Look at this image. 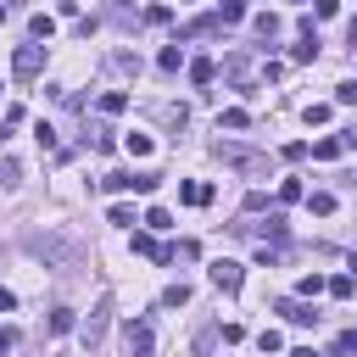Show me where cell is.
Instances as JSON below:
<instances>
[{
  "label": "cell",
  "instance_id": "cell-31",
  "mask_svg": "<svg viewBox=\"0 0 357 357\" xmlns=\"http://www.w3.org/2000/svg\"><path fill=\"white\" fill-rule=\"evenodd\" d=\"M112 67H117V73H139V56H128V50H117V56H112Z\"/></svg>",
  "mask_w": 357,
  "mask_h": 357
},
{
  "label": "cell",
  "instance_id": "cell-33",
  "mask_svg": "<svg viewBox=\"0 0 357 357\" xmlns=\"http://www.w3.org/2000/svg\"><path fill=\"white\" fill-rule=\"evenodd\" d=\"M33 139H39L45 151H56V128H50V123H39V128H33Z\"/></svg>",
  "mask_w": 357,
  "mask_h": 357
},
{
  "label": "cell",
  "instance_id": "cell-28",
  "mask_svg": "<svg viewBox=\"0 0 357 357\" xmlns=\"http://www.w3.org/2000/svg\"><path fill=\"white\" fill-rule=\"evenodd\" d=\"M28 33H33V39H50V33H56V17H33Z\"/></svg>",
  "mask_w": 357,
  "mask_h": 357
},
{
  "label": "cell",
  "instance_id": "cell-26",
  "mask_svg": "<svg viewBox=\"0 0 357 357\" xmlns=\"http://www.w3.org/2000/svg\"><path fill=\"white\" fill-rule=\"evenodd\" d=\"M106 218H112V223H117V229H134V223H139V218H134V206H123V201H117V206H112V212H106Z\"/></svg>",
  "mask_w": 357,
  "mask_h": 357
},
{
  "label": "cell",
  "instance_id": "cell-29",
  "mask_svg": "<svg viewBox=\"0 0 357 357\" xmlns=\"http://www.w3.org/2000/svg\"><path fill=\"white\" fill-rule=\"evenodd\" d=\"M257 33L273 39V33H279V17H273V11H257Z\"/></svg>",
  "mask_w": 357,
  "mask_h": 357
},
{
  "label": "cell",
  "instance_id": "cell-37",
  "mask_svg": "<svg viewBox=\"0 0 357 357\" xmlns=\"http://www.w3.org/2000/svg\"><path fill=\"white\" fill-rule=\"evenodd\" d=\"M11 346H17V329H0V357H6Z\"/></svg>",
  "mask_w": 357,
  "mask_h": 357
},
{
  "label": "cell",
  "instance_id": "cell-8",
  "mask_svg": "<svg viewBox=\"0 0 357 357\" xmlns=\"http://www.w3.org/2000/svg\"><path fill=\"white\" fill-rule=\"evenodd\" d=\"M324 290H329L324 273H301V279H296V296H301V301H312V296H324Z\"/></svg>",
  "mask_w": 357,
  "mask_h": 357
},
{
  "label": "cell",
  "instance_id": "cell-30",
  "mask_svg": "<svg viewBox=\"0 0 357 357\" xmlns=\"http://www.w3.org/2000/svg\"><path fill=\"white\" fill-rule=\"evenodd\" d=\"M329 112H335V106H329V100H312V106H307V112H301V117H307V123H329Z\"/></svg>",
  "mask_w": 357,
  "mask_h": 357
},
{
  "label": "cell",
  "instance_id": "cell-23",
  "mask_svg": "<svg viewBox=\"0 0 357 357\" xmlns=\"http://www.w3.org/2000/svg\"><path fill=\"white\" fill-rule=\"evenodd\" d=\"M335 106H357V78H340L335 84Z\"/></svg>",
  "mask_w": 357,
  "mask_h": 357
},
{
  "label": "cell",
  "instance_id": "cell-41",
  "mask_svg": "<svg viewBox=\"0 0 357 357\" xmlns=\"http://www.w3.org/2000/svg\"><path fill=\"white\" fill-rule=\"evenodd\" d=\"M123 6H134V0H123Z\"/></svg>",
  "mask_w": 357,
  "mask_h": 357
},
{
  "label": "cell",
  "instance_id": "cell-21",
  "mask_svg": "<svg viewBox=\"0 0 357 357\" xmlns=\"http://www.w3.org/2000/svg\"><path fill=\"white\" fill-rule=\"evenodd\" d=\"M184 301H190V284H184V279H178V284H167V290H162V307H184Z\"/></svg>",
  "mask_w": 357,
  "mask_h": 357
},
{
  "label": "cell",
  "instance_id": "cell-18",
  "mask_svg": "<svg viewBox=\"0 0 357 357\" xmlns=\"http://www.w3.org/2000/svg\"><path fill=\"white\" fill-rule=\"evenodd\" d=\"M290 61H296V67H307V61H318V39H301V45L290 50Z\"/></svg>",
  "mask_w": 357,
  "mask_h": 357
},
{
  "label": "cell",
  "instance_id": "cell-14",
  "mask_svg": "<svg viewBox=\"0 0 357 357\" xmlns=\"http://www.w3.org/2000/svg\"><path fill=\"white\" fill-rule=\"evenodd\" d=\"M100 112H106V117L128 112V95H123V89H106V95H100Z\"/></svg>",
  "mask_w": 357,
  "mask_h": 357
},
{
  "label": "cell",
  "instance_id": "cell-5",
  "mask_svg": "<svg viewBox=\"0 0 357 357\" xmlns=\"http://www.w3.org/2000/svg\"><path fill=\"white\" fill-rule=\"evenodd\" d=\"M128 245H134V257H151V262H167V257H173L167 245H156V234H151V229H134V240H128Z\"/></svg>",
  "mask_w": 357,
  "mask_h": 357
},
{
  "label": "cell",
  "instance_id": "cell-20",
  "mask_svg": "<svg viewBox=\"0 0 357 357\" xmlns=\"http://www.w3.org/2000/svg\"><path fill=\"white\" fill-rule=\"evenodd\" d=\"M307 206H312L318 218H329V212H335V195H329V190H312V195H307Z\"/></svg>",
  "mask_w": 357,
  "mask_h": 357
},
{
  "label": "cell",
  "instance_id": "cell-11",
  "mask_svg": "<svg viewBox=\"0 0 357 357\" xmlns=\"http://www.w3.org/2000/svg\"><path fill=\"white\" fill-rule=\"evenodd\" d=\"M351 290H357V273H335V279H329V296H335V301H351Z\"/></svg>",
  "mask_w": 357,
  "mask_h": 357
},
{
  "label": "cell",
  "instance_id": "cell-6",
  "mask_svg": "<svg viewBox=\"0 0 357 357\" xmlns=\"http://www.w3.org/2000/svg\"><path fill=\"white\" fill-rule=\"evenodd\" d=\"M106 312H112V301H95V312H89V324H84V346H100V335H106Z\"/></svg>",
  "mask_w": 357,
  "mask_h": 357
},
{
  "label": "cell",
  "instance_id": "cell-16",
  "mask_svg": "<svg viewBox=\"0 0 357 357\" xmlns=\"http://www.w3.org/2000/svg\"><path fill=\"white\" fill-rule=\"evenodd\" d=\"M156 184H162V173H151V167H139V173L128 178V190H139V195H151Z\"/></svg>",
  "mask_w": 357,
  "mask_h": 357
},
{
  "label": "cell",
  "instance_id": "cell-35",
  "mask_svg": "<svg viewBox=\"0 0 357 357\" xmlns=\"http://www.w3.org/2000/svg\"><path fill=\"white\" fill-rule=\"evenodd\" d=\"M335 11H340V0H318V6H312V22H324V17H335Z\"/></svg>",
  "mask_w": 357,
  "mask_h": 357
},
{
  "label": "cell",
  "instance_id": "cell-1",
  "mask_svg": "<svg viewBox=\"0 0 357 357\" xmlns=\"http://www.w3.org/2000/svg\"><path fill=\"white\" fill-rule=\"evenodd\" d=\"M123 346H128V357H151L156 351V324L139 312V318H128L123 324Z\"/></svg>",
  "mask_w": 357,
  "mask_h": 357
},
{
  "label": "cell",
  "instance_id": "cell-17",
  "mask_svg": "<svg viewBox=\"0 0 357 357\" xmlns=\"http://www.w3.org/2000/svg\"><path fill=\"white\" fill-rule=\"evenodd\" d=\"M139 223H145V229L156 234V229H173V212H167V206H151V212H145Z\"/></svg>",
  "mask_w": 357,
  "mask_h": 357
},
{
  "label": "cell",
  "instance_id": "cell-24",
  "mask_svg": "<svg viewBox=\"0 0 357 357\" xmlns=\"http://www.w3.org/2000/svg\"><path fill=\"white\" fill-rule=\"evenodd\" d=\"M307 151H312L318 162H335V156H340V139H318V145H307Z\"/></svg>",
  "mask_w": 357,
  "mask_h": 357
},
{
  "label": "cell",
  "instance_id": "cell-13",
  "mask_svg": "<svg viewBox=\"0 0 357 357\" xmlns=\"http://www.w3.org/2000/svg\"><path fill=\"white\" fill-rule=\"evenodd\" d=\"M212 78H218V61H206V56L190 61V84H212Z\"/></svg>",
  "mask_w": 357,
  "mask_h": 357
},
{
  "label": "cell",
  "instance_id": "cell-39",
  "mask_svg": "<svg viewBox=\"0 0 357 357\" xmlns=\"http://www.w3.org/2000/svg\"><path fill=\"white\" fill-rule=\"evenodd\" d=\"M346 45H357V17H351V22H346Z\"/></svg>",
  "mask_w": 357,
  "mask_h": 357
},
{
  "label": "cell",
  "instance_id": "cell-40",
  "mask_svg": "<svg viewBox=\"0 0 357 357\" xmlns=\"http://www.w3.org/2000/svg\"><path fill=\"white\" fill-rule=\"evenodd\" d=\"M290 357H318V351H312V346H296V351H290Z\"/></svg>",
  "mask_w": 357,
  "mask_h": 357
},
{
  "label": "cell",
  "instance_id": "cell-10",
  "mask_svg": "<svg viewBox=\"0 0 357 357\" xmlns=\"http://www.w3.org/2000/svg\"><path fill=\"white\" fill-rule=\"evenodd\" d=\"M156 67H162V73H178V67H184V50H178V39H173V45H162Z\"/></svg>",
  "mask_w": 357,
  "mask_h": 357
},
{
  "label": "cell",
  "instance_id": "cell-32",
  "mask_svg": "<svg viewBox=\"0 0 357 357\" xmlns=\"http://www.w3.org/2000/svg\"><path fill=\"white\" fill-rule=\"evenodd\" d=\"M167 251H173V257H184V262H190V257H201V240H178V245H167Z\"/></svg>",
  "mask_w": 357,
  "mask_h": 357
},
{
  "label": "cell",
  "instance_id": "cell-34",
  "mask_svg": "<svg viewBox=\"0 0 357 357\" xmlns=\"http://www.w3.org/2000/svg\"><path fill=\"white\" fill-rule=\"evenodd\" d=\"M17 178H22V167H17L11 156H6V162H0V184H17Z\"/></svg>",
  "mask_w": 357,
  "mask_h": 357
},
{
  "label": "cell",
  "instance_id": "cell-15",
  "mask_svg": "<svg viewBox=\"0 0 357 357\" xmlns=\"http://www.w3.org/2000/svg\"><path fill=\"white\" fill-rule=\"evenodd\" d=\"M123 145H128V156H151V151H156V139H151V134H139V128H134Z\"/></svg>",
  "mask_w": 357,
  "mask_h": 357
},
{
  "label": "cell",
  "instance_id": "cell-22",
  "mask_svg": "<svg viewBox=\"0 0 357 357\" xmlns=\"http://www.w3.org/2000/svg\"><path fill=\"white\" fill-rule=\"evenodd\" d=\"M279 346H284V335H279V329H262V335H257V351H262V357H273Z\"/></svg>",
  "mask_w": 357,
  "mask_h": 357
},
{
  "label": "cell",
  "instance_id": "cell-19",
  "mask_svg": "<svg viewBox=\"0 0 357 357\" xmlns=\"http://www.w3.org/2000/svg\"><path fill=\"white\" fill-rule=\"evenodd\" d=\"M245 123H251V112H245V106H229V112L218 117V128H245Z\"/></svg>",
  "mask_w": 357,
  "mask_h": 357
},
{
  "label": "cell",
  "instance_id": "cell-27",
  "mask_svg": "<svg viewBox=\"0 0 357 357\" xmlns=\"http://www.w3.org/2000/svg\"><path fill=\"white\" fill-rule=\"evenodd\" d=\"M335 357H357V329H346V335H335Z\"/></svg>",
  "mask_w": 357,
  "mask_h": 357
},
{
  "label": "cell",
  "instance_id": "cell-2",
  "mask_svg": "<svg viewBox=\"0 0 357 357\" xmlns=\"http://www.w3.org/2000/svg\"><path fill=\"white\" fill-rule=\"evenodd\" d=\"M39 73H45V45H17V50H11V78L28 84V78H39Z\"/></svg>",
  "mask_w": 357,
  "mask_h": 357
},
{
  "label": "cell",
  "instance_id": "cell-38",
  "mask_svg": "<svg viewBox=\"0 0 357 357\" xmlns=\"http://www.w3.org/2000/svg\"><path fill=\"white\" fill-rule=\"evenodd\" d=\"M11 307H17V296H11V290H0V312H11Z\"/></svg>",
  "mask_w": 357,
  "mask_h": 357
},
{
  "label": "cell",
  "instance_id": "cell-36",
  "mask_svg": "<svg viewBox=\"0 0 357 357\" xmlns=\"http://www.w3.org/2000/svg\"><path fill=\"white\" fill-rule=\"evenodd\" d=\"M335 139H340V151H357V128H340Z\"/></svg>",
  "mask_w": 357,
  "mask_h": 357
},
{
  "label": "cell",
  "instance_id": "cell-9",
  "mask_svg": "<svg viewBox=\"0 0 357 357\" xmlns=\"http://www.w3.org/2000/svg\"><path fill=\"white\" fill-rule=\"evenodd\" d=\"M212 17L229 28V22H240V17H245V0H218V11H212Z\"/></svg>",
  "mask_w": 357,
  "mask_h": 357
},
{
  "label": "cell",
  "instance_id": "cell-4",
  "mask_svg": "<svg viewBox=\"0 0 357 357\" xmlns=\"http://www.w3.org/2000/svg\"><path fill=\"white\" fill-rule=\"evenodd\" d=\"M279 312H284V318H290L296 329H312V324H318V307H312V301H301V296H290V301H279Z\"/></svg>",
  "mask_w": 357,
  "mask_h": 357
},
{
  "label": "cell",
  "instance_id": "cell-12",
  "mask_svg": "<svg viewBox=\"0 0 357 357\" xmlns=\"http://www.w3.org/2000/svg\"><path fill=\"white\" fill-rule=\"evenodd\" d=\"M73 324H78V318H73V307H56V312L45 318V329H50V335H67Z\"/></svg>",
  "mask_w": 357,
  "mask_h": 357
},
{
  "label": "cell",
  "instance_id": "cell-25",
  "mask_svg": "<svg viewBox=\"0 0 357 357\" xmlns=\"http://www.w3.org/2000/svg\"><path fill=\"white\" fill-rule=\"evenodd\" d=\"M301 195H307V190H301V178H279V201H284V206H290V201H301Z\"/></svg>",
  "mask_w": 357,
  "mask_h": 357
},
{
  "label": "cell",
  "instance_id": "cell-7",
  "mask_svg": "<svg viewBox=\"0 0 357 357\" xmlns=\"http://www.w3.org/2000/svg\"><path fill=\"white\" fill-rule=\"evenodd\" d=\"M178 201H184V206H206V201H212V184H201V178H184V184H178Z\"/></svg>",
  "mask_w": 357,
  "mask_h": 357
},
{
  "label": "cell",
  "instance_id": "cell-3",
  "mask_svg": "<svg viewBox=\"0 0 357 357\" xmlns=\"http://www.w3.org/2000/svg\"><path fill=\"white\" fill-rule=\"evenodd\" d=\"M206 279H212L218 290H240V284H245V268H240L234 257H218V262H206Z\"/></svg>",
  "mask_w": 357,
  "mask_h": 357
}]
</instances>
